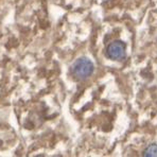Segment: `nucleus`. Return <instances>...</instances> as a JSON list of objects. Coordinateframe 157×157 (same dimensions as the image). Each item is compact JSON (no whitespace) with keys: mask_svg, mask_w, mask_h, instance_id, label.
I'll list each match as a JSON object with an SVG mask.
<instances>
[{"mask_svg":"<svg viewBox=\"0 0 157 157\" xmlns=\"http://www.w3.org/2000/svg\"><path fill=\"white\" fill-rule=\"evenodd\" d=\"M142 155L144 157H157V144H151L147 147Z\"/></svg>","mask_w":157,"mask_h":157,"instance_id":"7ed1b4c3","label":"nucleus"},{"mask_svg":"<svg viewBox=\"0 0 157 157\" xmlns=\"http://www.w3.org/2000/svg\"><path fill=\"white\" fill-rule=\"evenodd\" d=\"M126 45L121 40H114L106 48V55L113 61H121L125 57Z\"/></svg>","mask_w":157,"mask_h":157,"instance_id":"f03ea898","label":"nucleus"},{"mask_svg":"<svg viewBox=\"0 0 157 157\" xmlns=\"http://www.w3.org/2000/svg\"><path fill=\"white\" fill-rule=\"evenodd\" d=\"M94 64L87 57H81V59H77L72 65V68H71L72 75L78 81L86 80L87 78H89L94 73Z\"/></svg>","mask_w":157,"mask_h":157,"instance_id":"f257e3e1","label":"nucleus"}]
</instances>
